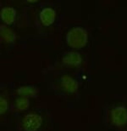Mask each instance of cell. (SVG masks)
Masks as SVG:
<instances>
[{"label":"cell","instance_id":"30bf717a","mask_svg":"<svg viewBox=\"0 0 127 131\" xmlns=\"http://www.w3.org/2000/svg\"><path fill=\"white\" fill-rule=\"evenodd\" d=\"M30 101L28 97L17 98L15 101V109L17 112H24L29 108Z\"/></svg>","mask_w":127,"mask_h":131},{"label":"cell","instance_id":"7c38bea8","mask_svg":"<svg viewBox=\"0 0 127 131\" xmlns=\"http://www.w3.org/2000/svg\"><path fill=\"white\" fill-rule=\"evenodd\" d=\"M37 0H28L27 3H29V4H34V3H37Z\"/></svg>","mask_w":127,"mask_h":131},{"label":"cell","instance_id":"9c48e42d","mask_svg":"<svg viewBox=\"0 0 127 131\" xmlns=\"http://www.w3.org/2000/svg\"><path fill=\"white\" fill-rule=\"evenodd\" d=\"M38 92H39L38 89L31 85L20 86L15 90V94L20 97H33L37 95Z\"/></svg>","mask_w":127,"mask_h":131},{"label":"cell","instance_id":"8fae6325","mask_svg":"<svg viewBox=\"0 0 127 131\" xmlns=\"http://www.w3.org/2000/svg\"><path fill=\"white\" fill-rule=\"evenodd\" d=\"M9 109V101L4 95H1L0 97V114L4 115Z\"/></svg>","mask_w":127,"mask_h":131},{"label":"cell","instance_id":"8992f818","mask_svg":"<svg viewBox=\"0 0 127 131\" xmlns=\"http://www.w3.org/2000/svg\"><path fill=\"white\" fill-rule=\"evenodd\" d=\"M40 22L44 27L53 25L56 20V11L51 7H46L41 10L39 14Z\"/></svg>","mask_w":127,"mask_h":131},{"label":"cell","instance_id":"52a82bcc","mask_svg":"<svg viewBox=\"0 0 127 131\" xmlns=\"http://www.w3.org/2000/svg\"><path fill=\"white\" fill-rule=\"evenodd\" d=\"M0 17L5 25H12L16 19V10L10 6L4 7L0 11Z\"/></svg>","mask_w":127,"mask_h":131},{"label":"cell","instance_id":"277c9868","mask_svg":"<svg viewBox=\"0 0 127 131\" xmlns=\"http://www.w3.org/2000/svg\"><path fill=\"white\" fill-rule=\"evenodd\" d=\"M62 63L68 67H80L83 63V57L77 51H69L62 57Z\"/></svg>","mask_w":127,"mask_h":131},{"label":"cell","instance_id":"7a4b0ae2","mask_svg":"<svg viewBox=\"0 0 127 131\" xmlns=\"http://www.w3.org/2000/svg\"><path fill=\"white\" fill-rule=\"evenodd\" d=\"M43 125V117L36 112L25 114L20 123L23 131H37Z\"/></svg>","mask_w":127,"mask_h":131},{"label":"cell","instance_id":"ba28073f","mask_svg":"<svg viewBox=\"0 0 127 131\" xmlns=\"http://www.w3.org/2000/svg\"><path fill=\"white\" fill-rule=\"evenodd\" d=\"M0 38L3 43L6 44H10L15 43L16 40V34L15 31L7 26L2 25L0 27Z\"/></svg>","mask_w":127,"mask_h":131},{"label":"cell","instance_id":"3957f363","mask_svg":"<svg viewBox=\"0 0 127 131\" xmlns=\"http://www.w3.org/2000/svg\"><path fill=\"white\" fill-rule=\"evenodd\" d=\"M109 121L115 127H124L127 124V108L125 106H117L109 111Z\"/></svg>","mask_w":127,"mask_h":131},{"label":"cell","instance_id":"5b68a950","mask_svg":"<svg viewBox=\"0 0 127 131\" xmlns=\"http://www.w3.org/2000/svg\"><path fill=\"white\" fill-rule=\"evenodd\" d=\"M59 84L64 92L67 94H76L79 90V83L71 76L64 74L60 78Z\"/></svg>","mask_w":127,"mask_h":131},{"label":"cell","instance_id":"6da1fadb","mask_svg":"<svg viewBox=\"0 0 127 131\" xmlns=\"http://www.w3.org/2000/svg\"><path fill=\"white\" fill-rule=\"evenodd\" d=\"M88 32L81 27H74L70 28L65 37L67 45L74 49H80L86 47L88 43Z\"/></svg>","mask_w":127,"mask_h":131}]
</instances>
